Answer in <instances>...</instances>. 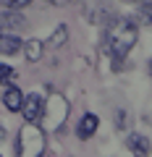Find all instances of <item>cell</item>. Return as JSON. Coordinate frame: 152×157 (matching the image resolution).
<instances>
[{"instance_id": "cell-1", "label": "cell", "mask_w": 152, "mask_h": 157, "mask_svg": "<svg viewBox=\"0 0 152 157\" xmlns=\"http://www.w3.org/2000/svg\"><path fill=\"white\" fill-rule=\"evenodd\" d=\"M136 39H139V24L134 18H126V16L113 18L107 32H105V45L113 58H126L134 50Z\"/></svg>"}, {"instance_id": "cell-2", "label": "cell", "mask_w": 152, "mask_h": 157, "mask_svg": "<svg viewBox=\"0 0 152 157\" xmlns=\"http://www.w3.org/2000/svg\"><path fill=\"white\" fill-rule=\"evenodd\" d=\"M47 152V134L37 123L21 126L16 139V155L18 157H45Z\"/></svg>"}, {"instance_id": "cell-3", "label": "cell", "mask_w": 152, "mask_h": 157, "mask_svg": "<svg viewBox=\"0 0 152 157\" xmlns=\"http://www.w3.org/2000/svg\"><path fill=\"white\" fill-rule=\"evenodd\" d=\"M68 113H71L68 100L63 94H58V92H50V97H45V113H42V121H40V123H45L42 131L45 134H58L66 126Z\"/></svg>"}, {"instance_id": "cell-4", "label": "cell", "mask_w": 152, "mask_h": 157, "mask_svg": "<svg viewBox=\"0 0 152 157\" xmlns=\"http://www.w3.org/2000/svg\"><path fill=\"white\" fill-rule=\"evenodd\" d=\"M21 113H24V118H26V123H37V126H40L42 113H45V97H42L40 92L26 94L24 102H21Z\"/></svg>"}, {"instance_id": "cell-5", "label": "cell", "mask_w": 152, "mask_h": 157, "mask_svg": "<svg viewBox=\"0 0 152 157\" xmlns=\"http://www.w3.org/2000/svg\"><path fill=\"white\" fill-rule=\"evenodd\" d=\"M97 128H100V118H97L95 113H84L81 121L76 123V136H79L81 141H87V139H92V136L97 134Z\"/></svg>"}, {"instance_id": "cell-6", "label": "cell", "mask_w": 152, "mask_h": 157, "mask_svg": "<svg viewBox=\"0 0 152 157\" xmlns=\"http://www.w3.org/2000/svg\"><path fill=\"white\" fill-rule=\"evenodd\" d=\"M126 147H129V152H131L134 157H150V152H152L150 139L142 136V134H136V131L126 136Z\"/></svg>"}, {"instance_id": "cell-7", "label": "cell", "mask_w": 152, "mask_h": 157, "mask_svg": "<svg viewBox=\"0 0 152 157\" xmlns=\"http://www.w3.org/2000/svg\"><path fill=\"white\" fill-rule=\"evenodd\" d=\"M0 29H11V32L26 29V18L18 11H0Z\"/></svg>"}, {"instance_id": "cell-8", "label": "cell", "mask_w": 152, "mask_h": 157, "mask_svg": "<svg viewBox=\"0 0 152 157\" xmlns=\"http://www.w3.org/2000/svg\"><path fill=\"white\" fill-rule=\"evenodd\" d=\"M21 102H24V94H21L18 86L8 84L6 89H3V105H6L11 113H18V110H21Z\"/></svg>"}, {"instance_id": "cell-9", "label": "cell", "mask_w": 152, "mask_h": 157, "mask_svg": "<svg viewBox=\"0 0 152 157\" xmlns=\"http://www.w3.org/2000/svg\"><path fill=\"white\" fill-rule=\"evenodd\" d=\"M21 50H24V58H26L29 63H37L42 58V52H45V42H42V39H26L21 45Z\"/></svg>"}, {"instance_id": "cell-10", "label": "cell", "mask_w": 152, "mask_h": 157, "mask_svg": "<svg viewBox=\"0 0 152 157\" xmlns=\"http://www.w3.org/2000/svg\"><path fill=\"white\" fill-rule=\"evenodd\" d=\"M21 39L16 37V34H3V39H0V55H18L21 52Z\"/></svg>"}, {"instance_id": "cell-11", "label": "cell", "mask_w": 152, "mask_h": 157, "mask_svg": "<svg viewBox=\"0 0 152 157\" xmlns=\"http://www.w3.org/2000/svg\"><path fill=\"white\" fill-rule=\"evenodd\" d=\"M63 42H68V26H66V24H60V26L55 29V34L45 42V47H60Z\"/></svg>"}, {"instance_id": "cell-12", "label": "cell", "mask_w": 152, "mask_h": 157, "mask_svg": "<svg viewBox=\"0 0 152 157\" xmlns=\"http://www.w3.org/2000/svg\"><path fill=\"white\" fill-rule=\"evenodd\" d=\"M139 21L152 26V0H142L139 3Z\"/></svg>"}, {"instance_id": "cell-13", "label": "cell", "mask_w": 152, "mask_h": 157, "mask_svg": "<svg viewBox=\"0 0 152 157\" xmlns=\"http://www.w3.org/2000/svg\"><path fill=\"white\" fill-rule=\"evenodd\" d=\"M29 3H32V0H0V6L6 8V11H21Z\"/></svg>"}, {"instance_id": "cell-14", "label": "cell", "mask_w": 152, "mask_h": 157, "mask_svg": "<svg viewBox=\"0 0 152 157\" xmlns=\"http://www.w3.org/2000/svg\"><path fill=\"white\" fill-rule=\"evenodd\" d=\"M13 76H16V73H13V68H11V66H3V63H0V84H11Z\"/></svg>"}, {"instance_id": "cell-15", "label": "cell", "mask_w": 152, "mask_h": 157, "mask_svg": "<svg viewBox=\"0 0 152 157\" xmlns=\"http://www.w3.org/2000/svg\"><path fill=\"white\" fill-rule=\"evenodd\" d=\"M45 3H50V6H55V8H63V6H68V3H73V0H45Z\"/></svg>"}, {"instance_id": "cell-16", "label": "cell", "mask_w": 152, "mask_h": 157, "mask_svg": "<svg viewBox=\"0 0 152 157\" xmlns=\"http://www.w3.org/2000/svg\"><path fill=\"white\" fill-rule=\"evenodd\" d=\"M123 3H139V0H123Z\"/></svg>"}, {"instance_id": "cell-17", "label": "cell", "mask_w": 152, "mask_h": 157, "mask_svg": "<svg viewBox=\"0 0 152 157\" xmlns=\"http://www.w3.org/2000/svg\"><path fill=\"white\" fill-rule=\"evenodd\" d=\"M0 39H3V29H0Z\"/></svg>"}]
</instances>
